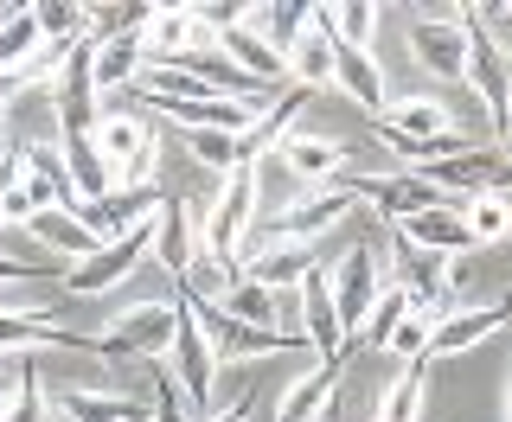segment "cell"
<instances>
[{"instance_id": "6da1fadb", "label": "cell", "mask_w": 512, "mask_h": 422, "mask_svg": "<svg viewBox=\"0 0 512 422\" xmlns=\"http://www.w3.org/2000/svg\"><path fill=\"white\" fill-rule=\"evenodd\" d=\"M180 301V295H173ZM167 384L180 391L186 410H199V416H212V391H218V352H212V339H205L199 327V307L180 301V333H173V346H167Z\"/></svg>"}, {"instance_id": "7a4b0ae2", "label": "cell", "mask_w": 512, "mask_h": 422, "mask_svg": "<svg viewBox=\"0 0 512 422\" xmlns=\"http://www.w3.org/2000/svg\"><path fill=\"white\" fill-rule=\"evenodd\" d=\"M154 218H160V199H154V211H148L141 224H128L122 237H109L103 250L90 256V263L64 269V282H58V288H64L71 301H77V295H103V288H122L128 275L148 263V250H154Z\"/></svg>"}, {"instance_id": "3957f363", "label": "cell", "mask_w": 512, "mask_h": 422, "mask_svg": "<svg viewBox=\"0 0 512 422\" xmlns=\"http://www.w3.org/2000/svg\"><path fill=\"white\" fill-rule=\"evenodd\" d=\"M173 333H180V301H141L96 339V359L103 365H116V359H128V365L135 359H167Z\"/></svg>"}, {"instance_id": "277c9868", "label": "cell", "mask_w": 512, "mask_h": 422, "mask_svg": "<svg viewBox=\"0 0 512 422\" xmlns=\"http://www.w3.org/2000/svg\"><path fill=\"white\" fill-rule=\"evenodd\" d=\"M461 26H468V90L480 96V109H487L493 135H500L506 116H512V52L500 45V32L480 26L474 7L461 13Z\"/></svg>"}, {"instance_id": "5b68a950", "label": "cell", "mask_w": 512, "mask_h": 422, "mask_svg": "<svg viewBox=\"0 0 512 422\" xmlns=\"http://www.w3.org/2000/svg\"><path fill=\"white\" fill-rule=\"evenodd\" d=\"M461 13L468 7H436L410 20V58L436 84H468V26H461Z\"/></svg>"}, {"instance_id": "8992f818", "label": "cell", "mask_w": 512, "mask_h": 422, "mask_svg": "<svg viewBox=\"0 0 512 422\" xmlns=\"http://www.w3.org/2000/svg\"><path fill=\"white\" fill-rule=\"evenodd\" d=\"M250 224H256V167L244 160L237 173L218 180V205H212V218H205V231H199V250H212V256L231 263L237 243L250 237Z\"/></svg>"}, {"instance_id": "52a82bcc", "label": "cell", "mask_w": 512, "mask_h": 422, "mask_svg": "<svg viewBox=\"0 0 512 422\" xmlns=\"http://www.w3.org/2000/svg\"><path fill=\"white\" fill-rule=\"evenodd\" d=\"M352 205H359V199H352L346 186H320V192H301L295 205H282L276 218L256 224V231H263L269 243H314V237H327L333 224H346Z\"/></svg>"}, {"instance_id": "ba28073f", "label": "cell", "mask_w": 512, "mask_h": 422, "mask_svg": "<svg viewBox=\"0 0 512 422\" xmlns=\"http://www.w3.org/2000/svg\"><path fill=\"white\" fill-rule=\"evenodd\" d=\"M199 327H205V339H212L218 365H224V359H282V352H308V339H301V333L244 327V320L218 314V307H199ZM308 359H314V352H308Z\"/></svg>"}, {"instance_id": "9c48e42d", "label": "cell", "mask_w": 512, "mask_h": 422, "mask_svg": "<svg viewBox=\"0 0 512 422\" xmlns=\"http://www.w3.org/2000/svg\"><path fill=\"white\" fill-rule=\"evenodd\" d=\"M333 186H346L352 199H365L372 211H384L391 224H404V218H416V211H436V205H448L436 186L423 180V173H359V180H333Z\"/></svg>"}, {"instance_id": "30bf717a", "label": "cell", "mask_w": 512, "mask_h": 422, "mask_svg": "<svg viewBox=\"0 0 512 422\" xmlns=\"http://www.w3.org/2000/svg\"><path fill=\"white\" fill-rule=\"evenodd\" d=\"M327 288H333V307H340L346 333H359L365 314H372V301L384 295V269H378V250H372V243H352L340 263L327 269Z\"/></svg>"}, {"instance_id": "8fae6325", "label": "cell", "mask_w": 512, "mask_h": 422, "mask_svg": "<svg viewBox=\"0 0 512 422\" xmlns=\"http://www.w3.org/2000/svg\"><path fill=\"white\" fill-rule=\"evenodd\" d=\"M301 339H308L314 365H333V371H340V359H346V346H352V333H346L340 307H333L327 269H314L308 282H301Z\"/></svg>"}, {"instance_id": "7c38bea8", "label": "cell", "mask_w": 512, "mask_h": 422, "mask_svg": "<svg viewBox=\"0 0 512 422\" xmlns=\"http://www.w3.org/2000/svg\"><path fill=\"white\" fill-rule=\"evenodd\" d=\"M512 320V301H474V307H448V314L436 320V333H429V352H423V365H436V359H455V352H468L480 346V339H493Z\"/></svg>"}, {"instance_id": "4fadbf2b", "label": "cell", "mask_w": 512, "mask_h": 422, "mask_svg": "<svg viewBox=\"0 0 512 422\" xmlns=\"http://www.w3.org/2000/svg\"><path fill=\"white\" fill-rule=\"evenodd\" d=\"M64 422H154V403L135 391H96V384H64L52 397Z\"/></svg>"}, {"instance_id": "5bb4252c", "label": "cell", "mask_w": 512, "mask_h": 422, "mask_svg": "<svg viewBox=\"0 0 512 422\" xmlns=\"http://www.w3.org/2000/svg\"><path fill=\"white\" fill-rule=\"evenodd\" d=\"M397 237L410 243V250H429V256H461V250H474V237H468V224H461V199H448L436 211H416V218L397 224Z\"/></svg>"}, {"instance_id": "9a60e30c", "label": "cell", "mask_w": 512, "mask_h": 422, "mask_svg": "<svg viewBox=\"0 0 512 422\" xmlns=\"http://www.w3.org/2000/svg\"><path fill=\"white\" fill-rule=\"evenodd\" d=\"M154 263L173 275V288H180V275L192 269V256H199V224H192L186 199H160V218H154Z\"/></svg>"}, {"instance_id": "2e32d148", "label": "cell", "mask_w": 512, "mask_h": 422, "mask_svg": "<svg viewBox=\"0 0 512 422\" xmlns=\"http://www.w3.org/2000/svg\"><path fill=\"white\" fill-rule=\"evenodd\" d=\"M58 154H64V180H71L77 192V205H103V199H116V167L103 160V148H96L90 135H71V141H58Z\"/></svg>"}, {"instance_id": "e0dca14e", "label": "cell", "mask_w": 512, "mask_h": 422, "mask_svg": "<svg viewBox=\"0 0 512 422\" xmlns=\"http://www.w3.org/2000/svg\"><path fill=\"white\" fill-rule=\"evenodd\" d=\"M282 160H288V173L301 180V192H320V186H333L346 173V148L327 141V135H308V128H295V135L282 141Z\"/></svg>"}, {"instance_id": "ac0fdd59", "label": "cell", "mask_w": 512, "mask_h": 422, "mask_svg": "<svg viewBox=\"0 0 512 422\" xmlns=\"http://www.w3.org/2000/svg\"><path fill=\"white\" fill-rule=\"evenodd\" d=\"M308 103H314V90L288 84V90L276 96V103H269L263 116H256V128L244 135V160H250V167H256V160H263L269 148L282 154V141H288V135H295V128H301V109H308Z\"/></svg>"}, {"instance_id": "d6986e66", "label": "cell", "mask_w": 512, "mask_h": 422, "mask_svg": "<svg viewBox=\"0 0 512 422\" xmlns=\"http://www.w3.org/2000/svg\"><path fill=\"white\" fill-rule=\"evenodd\" d=\"M333 84H340L372 122H384L391 96H384V71H378V58H372V52H352V45H340V52H333Z\"/></svg>"}, {"instance_id": "ffe728a7", "label": "cell", "mask_w": 512, "mask_h": 422, "mask_svg": "<svg viewBox=\"0 0 512 422\" xmlns=\"http://www.w3.org/2000/svg\"><path fill=\"white\" fill-rule=\"evenodd\" d=\"M493 173H500V148H468V154L442 160V167H429L423 180L436 186L442 199H455V186H461V199H474V192L493 186Z\"/></svg>"}, {"instance_id": "44dd1931", "label": "cell", "mask_w": 512, "mask_h": 422, "mask_svg": "<svg viewBox=\"0 0 512 422\" xmlns=\"http://www.w3.org/2000/svg\"><path fill=\"white\" fill-rule=\"evenodd\" d=\"M244 26H256V32H263V39L288 58L301 39H308L314 7H301V0H263V7H244Z\"/></svg>"}, {"instance_id": "7402d4cb", "label": "cell", "mask_w": 512, "mask_h": 422, "mask_svg": "<svg viewBox=\"0 0 512 422\" xmlns=\"http://www.w3.org/2000/svg\"><path fill=\"white\" fill-rule=\"evenodd\" d=\"M333 384H340V371H333V365H308L282 391L276 422H320V416H327V403H333Z\"/></svg>"}, {"instance_id": "603a6c76", "label": "cell", "mask_w": 512, "mask_h": 422, "mask_svg": "<svg viewBox=\"0 0 512 422\" xmlns=\"http://www.w3.org/2000/svg\"><path fill=\"white\" fill-rule=\"evenodd\" d=\"M244 275H256L263 288H276V295H288V288H301L314 275V243H269L263 256L244 269Z\"/></svg>"}, {"instance_id": "cb8c5ba5", "label": "cell", "mask_w": 512, "mask_h": 422, "mask_svg": "<svg viewBox=\"0 0 512 422\" xmlns=\"http://www.w3.org/2000/svg\"><path fill=\"white\" fill-rule=\"evenodd\" d=\"M378 128H391V135H404V141H436V135H455V116H448L436 96H404V103L384 109Z\"/></svg>"}, {"instance_id": "d4e9b609", "label": "cell", "mask_w": 512, "mask_h": 422, "mask_svg": "<svg viewBox=\"0 0 512 422\" xmlns=\"http://www.w3.org/2000/svg\"><path fill=\"white\" fill-rule=\"evenodd\" d=\"M26 237H39V243H52L58 256H71V269H77V263H90V256L103 250V237L84 231V224H77L71 211H39V218L26 224Z\"/></svg>"}, {"instance_id": "484cf974", "label": "cell", "mask_w": 512, "mask_h": 422, "mask_svg": "<svg viewBox=\"0 0 512 422\" xmlns=\"http://www.w3.org/2000/svg\"><path fill=\"white\" fill-rule=\"evenodd\" d=\"M410 307H416V301H410L404 282H384V295L372 301V314H365V327L352 333V346H359V352H384V346H391V333L404 327Z\"/></svg>"}, {"instance_id": "4316f807", "label": "cell", "mask_w": 512, "mask_h": 422, "mask_svg": "<svg viewBox=\"0 0 512 422\" xmlns=\"http://www.w3.org/2000/svg\"><path fill=\"white\" fill-rule=\"evenodd\" d=\"M90 141L103 148L109 167H128V160H135V154L154 141V122H148V116H128V109H116V116L96 122V135H90Z\"/></svg>"}, {"instance_id": "83f0119b", "label": "cell", "mask_w": 512, "mask_h": 422, "mask_svg": "<svg viewBox=\"0 0 512 422\" xmlns=\"http://www.w3.org/2000/svg\"><path fill=\"white\" fill-rule=\"evenodd\" d=\"M333 52H340V39L327 26H308V39L288 52V84H301V90L333 84Z\"/></svg>"}, {"instance_id": "f1b7e54d", "label": "cell", "mask_w": 512, "mask_h": 422, "mask_svg": "<svg viewBox=\"0 0 512 422\" xmlns=\"http://www.w3.org/2000/svg\"><path fill=\"white\" fill-rule=\"evenodd\" d=\"M461 224H468V237H474V250H487V243H500L512 237V199L506 192H474V199H461Z\"/></svg>"}, {"instance_id": "f546056e", "label": "cell", "mask_w": 512, "mask_h": 422, "mask_svg": "<svg viewBox=\"0 0 512 422\" xmlns=\"http://www.w3.org/2000/svg\"><path fill=\"white\" fill-rule=\"evenodd\" d=\"M314 26H327L352 52H372L378 39V0H352V7H314Z\"/></svg>"}, {"instance_id": "4dcf8cb0", "label": "cell", "mask_w": 512, "mask_h": 422, "mask_svg": "<svg viewBox=\"0 0 512 422\" xmlns=\"http://www.w3.org/2000/svg\"><path fill=\"white\" fill-rule=\"evenodd\" d=\"M218 314L244 320V327H276V320H282V295H276V288H263L256 275H237L231 295L218 301Z\"/></svg>"}, {"instance_id": "1f68e13d", "label": "cell", "mask_w": 512, "mask_h": 422, "mask_svg": "<svg viewBox=\"0 0 512 422\" xmlns=\"http://www.w3.org/2000/svg\"><path fill=\"white\" fill-rule=\"evenodd\" d=\"M231 282H237V269L224 263V256L199 250V256H192V269L180 275V301H192V307H218L224 295H231Z\"/></svg>"}, {"instance_id": "d6a6232c", "label": "cell", "mask_w": 512, "mask_h": 422, "mask_svg": "<svg viewBox=\"0 0 512 422\" xmlns=\"http://www.w3.org/2000/svg\"><path fill=\"white\" fill-rule=\"evenodd\" d=\"M90 52H96V90H135L141 64H148L141 39H103V45H90Z\"/></svg>"}, {"instance_id": "836d02e7", "label": "cell", "mask_w": 512, "mask_h": 422, "mask_svg": "<svg viewBox=\"0 0 512 422\" xmlns=\"http://www.w3.org/2000/svg\"><path fill=\"white\" fill-rule=\"evenodd\" d=\"M186 154L205 167V180H224V173H237L244 167V135H186Z\"/></svg>"}, {"instance_id": "e575fe53", "label": "cell", "mask_w": 512, "mask_h": 422, "mask_svg": "<svg viewBox=\"0 0 512 422\" xmlns=\"http://www.w3.org/2000/svg\"><path fill=\"white\" fill-rule=\"evenodd\" d=\"M416 416H423V365H404V378L384 391L372 422H416Z\"/></svg>"}, {"instance_id": "d590c367", "label": "cell", "mask_w": 512, "mask_h": 422, "mask_svg": "<svg viewBox=\"0 0 512 422\" xmlns=\"http://www.w3.org/2000/svg\"><path fill=\"white\" fill-rule=\"evenodd\" d=\"M32 20L45 39H90V7H71V0H45V7H32Z\"/></svg>"}, {"instance_id": "8d00e7d4", "label": "cell", "mask_w": 512, "mask_h": 422, "mask_svg": "<svg viewBox=\"0 0 512 422\" xmlns=\"http://www.w3.org/2000/svg\"><path fill=\"white\" fill-rule=\"evenodd\" d=\"M0 422H52V397H45L39 365L32 359H26V378H20V391H13V403L0 410Z\"/></svg>"}, {"instance_id": "74e56055", "label": "cell", "mask_w": 512, "mask_h": 422, "mask_svg": "<svg viewBox=\"0 0 512 422\" xmlns=\"http://www.w3.org/2000/svg\"><path fill=\"white\" fill-rule=\"evenodd\" d=\"M154 422H186V403H180L173 384H160V391H154Z\"/></svg>"}, {"instance_id": "f35d334b", "label": "cell", "mask_w": 512, "mask_h": 422, "mask_svg": "<svg viewBox=\"0 0 512 422\" xmlns=\"http://www.w3.org/2000/svg\"><path fill=\"white\" fill-rule=\"evenodd\" d=\"M20 378H26V359H0V410L13 403V391H20Z\"/></svg>"}, {"instance_id": "ab89813d", "label": "cell", "mask_w": 512, "mask_h": 422, "mask_svg": "<svg viewBox=\"0 0 512 422\" xmlns=\"http://www.w3.org/2000/svg\"><path fill=\"white\" fill-rule=\"evenodd\" d=\"M32 275H39L32 263H20V256H7V250H0V282H32Z\"/></svg>"}, {"instance_id": "60d3db41", "label": "cell", "mask_w": 512, "mask_h": 422, "mask_svg": "<svg viewBox=\"0 0 512 422\" xmlns=\"http://www.w3.org/2000/svg\"><path fill=\"white\" fill-rule=\"evenodd\" d=\"M199 422H250V403L237 397V403H224V410H212V416H199Z\"/></svg>"}, {"instance_id": "b9f144b4", "label": "cell", "mask_w": 512, "mask_h": 422, "mask_svg": "<svg viewBox=\"0 0 512 422\" xmlns=\"http://www.w3.org/2000/svg\"><path fill=\"white\" fill-rule=\"evenodd\" d=\"M493 192H506V199H512V154H500V173H493Z\"/></svg>"}, {"instance_id": "7bdbcfd3", "label": "cell", "mask_w": 512, "mask_h": 422, "mask_svg": "<svg viewBox=\"0 0 512 422\" xmlns=\"http://www.w3.org/2000/svg\"><path fill=\"white\" fill-rule=\"evenodd\" d=\"M500 141H506V154H512V116H506V128H500Z\"/></svg>"}, {"instance_id": "ee69618b", "label": "cell", "mask_w": 512, "mask_h": 422, "mask_svg": "<svg viewBox=\"0 0 512 422\" xmlns=\"http://www.w3.org/2000/svg\"><path fill=\"white\" fill-rule=\"evenodd\" d=\"M0 148H7V109H0Z\"/></svg>"}, {"instance_id": "f6af8a7d", "label": "cell", "mask_w": 512, "mask_h": 422, "mask_svg": "<svg viewBox=\"0 0 512 422\" xmlns=\"http://www.w3.org/2000/svg\"><path fill=\"white\" fill-rule=\"evenodd\" d=\"M506 422H512V384H506Z\"/></svg>"}]
</instances>
